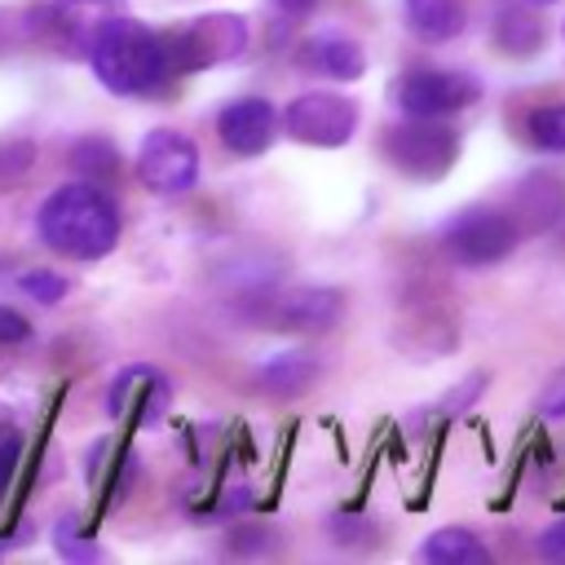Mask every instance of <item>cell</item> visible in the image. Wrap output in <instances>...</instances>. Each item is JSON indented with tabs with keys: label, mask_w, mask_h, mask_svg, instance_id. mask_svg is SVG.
I'll return each instance as SVG.
<instances>
[{
	"label": "cell",
	"mask_w": 565,
	"mask_h": 565,
	"mask_svg": "<svg viewBox=\"0 0 565 565\" xmlns=\"http://www.w3.org/2000/svg\"><path fill=\"white\" fill-rule=\"evenodd\" d=\"M274 132H278V110L269 97H234L216 110V137L230 154L238 159H256L274 146Z\"/></svg>",
	"instance_id": "9c48e42d"
},
{
	"label": "cell",
	"mask_w": 565,
	"mask_h": 565,
	"mask_svg": "<svg viewBox=\"0 0 565 565\" xmlns=\"http://www.w3.org/2000/svg\"><path fill=\"white\" fill-rule=\"evenodd\" d=\"M530 4H556V0H530Z\"/></svg>",
	"instance_id": "484cf974"
},
{
	"label": "cell",
	"mask_w": 565,
	"mask_h": 565,
	"mask_svg": "<svg viewBox=\"0 0 565 565\" xmlns=\"http://www.w3.org/2000/svg\"><path fill=\"white\" fill-rule=\"evenodd\" d=\"M477 97L481 84L468 71H450V66H419L393 84V106L411 119H450L468 110Z\"/></svg>",
	"instance_id": "5b68a950"
},
{
	"label": "cell",
	"mask_w": 565,
	"mask_h": 565,
	"mask_svg": "<svg viewBox=\"0 0 565 565\" xmlns=\"http://www.w3.org/2000/svg\"><path fill=\"white\" fill-rule=\"evenodd\" d=\"M163 49L177 75H199L221 62H234L247 49V18L243 13H199L181 26L163 31Z\"/></svg>",
	"instance_id": "3957f363"
},
{
	"label": "cell",
	"mask_w": 565,
	"mask_h": 565,
	"mask_svg": "<svg viewBox=\"0 0 565 565\" xmlns=\"http://www.w3.org/2000/svg\"><path fill=\"white\" fill-rule=\"evenodd\" d=\"M309 66L318 71V75H331V79H340V84H353L362 71H366V53H362V44L353 40V35H344V31H322V35H313V44H309Z\"/></svg>",
	"instance_id": "5bb4252c"
},
{
	"label": "cell",
	"mask_w": 565,
	"mask_h": 565,
	"mask_svg": "<svg viewBox=\"0 0 565 565\" xmlns=\"http://www.w3.org/2000/svg\"><path fill=\"white\" fill-rule=\"evenodd\" d=\"M419 556H424L428 565H490L486 543H481L477 534L459 530V525L428 534V539H424V547H419Z\"/></svg>",
	"instance_id": "9a60e30c"
},
{
	"label": "cell",
	"mask_w": 565,
	"mask_h": 565,
	"mask_svg": "<svg viewBox=\"0 0 565 565\" xmlns=\"http://www.w3.org/2000/svg\"><path fill=\"white\" fill-rule=\"evenodd\" d=\"M388 163L411 181H437L459 159V132L441 119H402L384 132Z\"/></svg>",
	"instance_id": "277c9868"
},
{
	"label": "cell",
	"mask_w": 565,
	"mask_h": 565,
	"mask_svg": "<svg viewBox=\"0 0 565 565\" xmlns=\"http://www.w3.org/2000/svg\"><path fill=\"white\" fill-rule=\"evenodd\" d=\"M344 296L335 287H291L265 305L269 322L282 331H327L340 322Z\"/></svg>",
	"instance_id": "30bf717a"
},
{
	"label": "cell",
	"mask_w": 565,
	"mask_h": 565,
	"mask_svg": "<svg viewBox=\"0 0 565 565\" xmlns=\"http://www.w3.org/2000/svg\"><path fill=\"white\" fill-rule=\"evenodd\" d=\"M525 137H530V146H539L547 154H565V102L534 106L525 115Z\"/></svg>",
	"instance_id": "e0dca14e"
},
{
	"label": "cell",
	"mask_w": 565,
	"mask_h": 565,
	"mask_svg": "<svg viewBox=\"0 0 565 565\" xmlns=\"http://www.w3.org/2000/svg\"><path fill=\"white\" fill-rule=\"evenodd\" d=\"M539 415L543 419H565V371H556L543 393H539Z\"/></svg>",
	"instance_id": "7402d4cb"
},
{
	"label": "cell",
	"mask_w": 565,
	"mask_h": 565,
	"mask_svg": "<svg viewBox=\"0 0 565 565\" xmlns=\"http://www.w3.org/2000/svg\"><path fill=\"white\" fill-rule=\"evenodd\" d=\"M547 561H565V516L561 521H552L543 534H539V543H534Z\"/></svg>",
	"instance_id": "cb8c5ba5"
},
{
	"label": "cell",
	"mask_w": 565,
	"mask_h": 565,
	"mask_svg": "<svg viewBox=\"0 0 565 565\" xmlns=\"http://www.w3.org/2000/svg\"><path fill=\"white\" fill-rule=\"evenodd\" d=\"M31 159H35L31 141H0V185L22 181V172L31 168Z\"/></svg>",
	"instance_id": "ffe728a7"
},
{
	"label": "cell",
	"mask_w": 565,
	"mask_h": 565,
	"mask_svg": "<svg viewBox=\"0 0 565 565\" xmlns=\"http://www.w3.org/2000/svg\"><path fill=\"white\" fill-rule=\"evenodd\" d=\"M71 168H75L79 177H88V181H106V177H115L119 154H115V146H110L106 137H84V141L71 150Z\"/></svg>",
	"instance_id": "ac0fdd59"
},
{
	"label": "cell",
	"mask_w": 565,
	"mask_h": 565,
	"mask_svg": "<svg viewBox=\"0 0 565 565\" xmlns=\"http://www.w3.org/2000/svg\"><path fill=\"white\" fill-rule=\"evenodd\" d=\"M18 291L31 296L35 305H57L71 291V282L62 274H53V269H26V274H18Z\"/></svg>",
	"instance_id": "d6986e66"
},
{
	"label": "cell",
	"mask_w": 565,
	"mask_h": 565,
	"mask_svg": "<svg viewBox=\"0 0 565 565\" xmlns=\"http://www.w3.org/2000/svg\"><path fill=\"white\" fill-rule=\"evenodd\" d=\"M137 177L154 194H185L199 181V146L177 128H154L137 150Z\"/></svg>",
	"instance_id": "ba28073f"
},
{
	"label": "cell",
	"mask_w": 565,
	"mask_h": 565,
	"mask_svg": "<svg viewBox=\"0 0 565 565\" xmlns=\"http://www.w3.org/2000/svg\"><path fill=\"white\" fill-rule=\"evenodd\" d=\"M18 463H22V437L13 428H0V494L18 477Z\"/></svg>",
	"instance_id": "44dd1931"
},
{
	"label": "cell",
	"mask_w": 565,
	"mask_h": 565,
	"mask_svg": "<svg viewBox=\"0 0 565 565\" xmlns=\"http://www.w3.org/2000/svg\"><path fill=\"white\" fill-rule=\"evenodd\" d=\"M88 66L97 75L102 88H110L115 97H154L172 84V62L163 49V31L110 13L102 22H93L88 31Z\"/></svg>",
	"instance_id": "6da1fadb"
},
{
	"label": "cell",
	"mask_w": 565,
	"mask_h": 565,
	"mask_svg": "<svg viewBox=\"0 0 565 565\" xmlns=\"http://www.w3.org/2000/svg\"><path fill=\"white\" fill-rule=\"evenodd\" d=\"M402 18L424 44H446L468 26L463 0H402Z\"/></svg>",
	"instance_id": "4fadbf2b"
},
{
	"label": "cell",
	"mask_w": 565,
	"mask_h": 565,
	"mask_svg": "<svg viewBox=\"0 0 565 565\" xmlns=\"http://www.w3.org/2000/svg\"><path fill=\"white\" fill-rule=\"evenodd\" d=\"M256 380H260V388L287 397V393H300V388H309L318 380V362L309 353H278L256 371Z\"/></svg>",
	"instance_id": "2e32d148"
},
{
	"label": "cell",
	"mask_w": 565,
	"mask_h": 565,
	"mask_svg": "<svg viewBox=\"0 0 565 565\" xmlns=\"http://www.w3.org/2000/svg\"><path fill=\"white\" fill-rule=\"evenodd\" d=\"M22 340H31V322L13 305H0V344H22Z\"/></svg>",
	"instance_id": "603a6c76"
},
{
	"label": "cell",
	"mask_w": 565,
	"mask_h": 565,
	"mask_svg": "<svg viewBox=\"0 0 565 565\" xmlns=\"http://www.w3.org/2000/svg\"><path fill=\"white\" fill-rule=\"evenodd\" d=\"M35 234L57 256L102 260L115 252L124 234V212L97 181H66L53 194H44L35 212Z\"/></svg>",
	"instance_id": "7a4b0ae2"
},
{
	"label": "cell",
	"mask_w": 565,
	"mask_h": 565,
	"mask_svg": "<svg viewBox=\"0 0 565 565\" xmlns=\"http://www.w3.org/2000/svg\"><path fill=\"white\" fill-rule=\"evenodd\" d=\"M282 128L300 146L335 150L358 132V102L344 97V93H327V88L296 93L282 110Z\"/></svg>",
	"instance_id": "52a82bcc"
},
{
	"label": "cell",
	"mask_w": 565,
	"mask_h": 565,
	"mask_svg": "<svg viewBox=\"0 0 565 565\" xmlns=\"http://www.w3.org/2000/svg\"><path fill=\"white\" fill-rule=\"evenodd\" d=\"M516 238H521L516 221L499 207H463L459 216H450L441 225V252L472 269L499 265L503 256H512Z\"/></svg>",
	"instance_id": "8992f818"
},
{
	"label": "cell",
	"mask_w": 565,
	"mask_h": 565,
	"mask_svg": "<svg viewBox=\"0 0 565 565\" xmlns=\"http://www.w3.org/2000/svg\"><path fill=\"white\" fill-rule=\"evenodd\" d=\"M282 13H291V18H305V13H313V4L318 0H274Z\"/></svg>",
	"instance_id": "d4e9b609"
},
{
	"label": "cell",
	"mask_w": 565,
	"mask_h": 565,
	"mask_svg": "<svg viewBox=\"0 0 565 565\" xmlns=\"http://www.w3.org/2000/svg\"><path fill=\"white\" fill-rule=\"evenodd\" d=\"M490 40H494V49H499L503 57H534V53L543 49V40H547V26H543V18H539L534 9L508 4V9L494 13Z\"/></svg>",
	"instance_id": "7c38bea8"
},
{
	"label": "cell",
	"mask_w": 565,
	"mask_h": 565,
	"mask_svg": "<svg viewBox=\"0 0 565 565\" xmlns=\"http://www.w3.org/2000/svg\"><path fill=\"white\" fill-rule=\"evenodd\" d=\"M565 216V185L552 172H530L512 194L516 230H547Z\"/></svg>",
	"instance_id": "8fae6325"
}]
</instances>
